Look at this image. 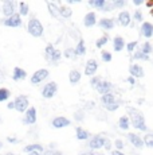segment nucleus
<instances>
[{
    "label": "nucleus",
    "mask_w": 153,
    "mask_h": 155,
    "mask_svg": "<svg viewBox=\"0 0 153 155\" xmlns=\"http://www.w3.org/2000/svg\"><path fill=\"white\" fill-rule=\"evenodd\" d=\"M128 113L132 119V126H133L136 130L138 131H144V132H146L148 131V126H146L145 123V119H144V115L141 112H138L137 109L134 108H128Z\"/></svg>",
    "instance_id": "f257e3e1"
},
{
    "label": "nucleus",
    "mask_w": 153,
    "mask_h": 155,
    "mask_svg": "<svg viewBox=\"0 0 153 155\" xmlns=\"http://www.w3.org/2000/svg\"><path fill=\"white\" fill-rule=\"evenodd\" d=\"M27 31L30 32L31 37H35V38H40L43 35V25L40 23V20L35 16H31L30 20H28V25H27Z\"/></svg>",
    "instance_id": "f03ea898"
},
{
    "label": "nucleus",
    "mask_w": 153,
    "mask_h": 155,
    "mask_svg": "<svg viewBox=\"0 0 153 155\" xmlns=\"http://www.w3.org/2000/svg\"><path fill=\"white\" fill-rule=\"evenodd\" d=\"M12 103H14V109H16L17 112H22V113H24L27 111L28 107H30V101H28V99L26 96H23V94L17 96Z\"/></svg>",
    "instance_id": "7ed1b4c3"
},
{
    "label": "nucleus",
    "mask_w": 153,
    "mask_h": 155,
    "mask_svg": "<svg viewBox=\"0 0 153 155\" xmlns=\"http://www.w3.org/2000/svg\"><path fill=\"white\" fill-rule=\"evenodd\" d=\"M58 92V84L54 81H50L42 88V97L45 99H52Z\"/></svg>",
    "instance_id": "20e7f679"
},
{
    "label": "nucleus",
    "mask_w": 153,
    "mask_h": 155,
    "mask_svg": "<svg viewBox=\"0 0 153 155\" xmlns=\"http://www.w3.org/2000/svg\"><path fill=\"white\" fill-rule=\"evenodd\" d=\"M2 23L5 26V27H14V28H16V27H20V26H22L23 20H22V16H20L17 12H15L14 15H11V16L5 18V19L3 20Z\"/></svg>",
    "instance_id": "39448f33"
},
{
    "label": "nucleus",
    "mask_w": 153,
    "mask_h": 155,
    "mask_svg": "<svg viewBox=\"0 0 153 155\" xmlns=\"http://www.w3.org/2000/svg\"><path fill=\"white\" fill-rule=\"evenodd\" d=\"M36 108L35 107H28L27 111L24 112V117H23V123L27 124V126H31V124L36 123Z\"/></svg>",
    "instance_id": "423d86ee"
},
{
    "label": "nucleus",
    "mask_w": 153,
    "mask_h": 155,
    "mask_svg": "<svg viewBox=\"0 0 153 155\" xmlns=\"http://www.w3.org/2000/svg\"><path fill=\"white\" fill-rule=\"evenodd\" d=\"M16 5L17 4H16L15 2H12V0H5V2L3 3V5H2V14L4 15L5 18L11 16V15L15 14Z\"/></svg>",
    "instance_id": "0eeeda50"
},
{
    "label": "nucleus",
    "mask_w": 153,
    "mask_h": 155,
    "mask_svg": "<svg viewBox=\"0 0 153 155\" xmlns=\"http://www.w3.org/2000/svg\"><path fill=\"white\" fill-rule=\"evenodd\" d=\"M48 70L47 69H39L36 71H34V74L31 76V84L36 85V84H40L42 81H45V80L48 77Z\"/></svg>",
    "instance_id": "6e6552de"
},
{
    "label": "nucleus",
    "mask_w": 153,
    "mask_h": 155,
    "mask_svg": "<svg viewBox=\"0 0 153 155\" xmlns=\"http://www.w3.org/2000/svg\"><path fill=\"white\" fill-rule=\"evenodd\" d=\"M70 124H71V121H70L67 117H64V116H57V117H54L52 119V121H51V126L54 128H57V130L69 127Z\"/></svg>",
    "instance_id": "1a4fd4ad"
},
{
    "label": "nucleus",
    "mask_w": 153,
    "mask_h": 155,
    "mask_svg": "<svg viewBox=\"0 0 153 155\" xmlns=\"http://www.w3.org/2000/svg\"><path fill=\"white\" fill-rule=\"evenodd\" d=\"M105 138L101 135H94L92 139L89 140V147L90 150H99V148L104 147Z\"/></svg>",
    "instance_id": "9d476101"
},
{
    "label": "nucleus",
    "mask_w": 153,
    "mask_h": 155,
    "mask_svg": "<svg viewBox=\"0 0 153 155\" xmlns=\"http://www.w3.org/2000/svg\"><path fill=\"white\" fill-rule=\"evenodd\" d=\"M97 70H98V62L95 61V59H89V61L86 62V65H85V76H94V74L97 73Z\"/></svg>",
    "instance_id": "9b49d317"
},
{
    "label": "nucleus",
    "mask_w": 153,
    "mask_h": 155,
    "mask_svg": "<svg viewBox=\"0 0 153 155\" xmlns=\"http://www.w3.org/2000/svg\"><path fill=\"white\" fill-rule=\"evenodd\" d=\"M129 73H130V77H133V78H141V77H144L145 71H144L141 65L132 64L130 66H129Z\"/></svg>",
    "instance_id": "f8f14e48"
},
{
    "label": "nucleus",
    "mask_w": 153,
    "mask_h": 155,
    "mask_svg": "<svg viewBox=\"0 0 153 155\" xmlns=\"http://www.w3.org/2000/svg\"><path fill=\"white\" fill-rule=\"evenodd\" d=\"M117 20H118L120 26H122V27H128V26H130L132 16L128 11H121V12L118 14V16H117Z\"/></svg>",
    "instance_id": "ddd939ff"
},
{
    "label": "nucleus",
    "mask_w": 153,
    "mask_h": 155,
    "mask_svg": "<svg viewBox=\"0 0 153 155\" xmlns=\"http://www.w3.org/2000/svg\"><path fill=\"white\" fill-rule=\"evenodd\" d=\"M140 31H141V35L142 37H145V38H152L153 37V26H152V23L151 22H142L141 23V28H140Z\"/></svg>",
    "instance_id": "4468645a"
},
{
    "label": "nucleus",
    "mask_w": 153,
    "mask_h": 155,
    "mask_svg": "<svg viewBox=\"0 0 153 155\" xmlns=\"http://www.w3.org/2000/svg\"><path fill=\"white\" fill-rule=\"evenodd\" d=\"M111 89H113V84L110 81H106V80H101L99 85L97 86V91L99 92L101 94H106V93H110Z\"/></svg>",
    "instance_id": "2eb2a0df"
},
{
    "label": "nucleus",
    "mask_w": 153,
    "mask_h": 155,
    "mask_svg": "<svg viewBox=\"0 0 153 155\" xmlns=\"http://www.w3.org/2000/svg\"><path fill=\"white\" fill-rule=\"evenodd\" d=\"M128 139L130 142L132 146H134L136 148H142L144 147V143H142V138L137 135V134H133V132H129L128 134Z\"/></svg>",
    "instance_id": "dca6fc26"
},
{
    "label": "nucleus",
    "mask_w": 153,
    "mask_h": 155,
    "mask_svg": "<svg viewBox=\"0 0 153 155\" xmlns=\"http://www.w3.org/2000/svg\"><path fill=\"white\" fill-rule=\"evenodd\" d=\"M97 22H98V20H97L95 12H87L83 18V26L85 27H93V26L97 25Z\"/></svg>",
    "instance_id": "f3484780"
},
{
    "label": "nucleus",
    "mask_w": 153,
    "mask_h": 155,
    "mask_svg": "<svg viewBox=\"0 0 153 155\" xmlns=\"http://www.w3.org/2000/svg\"><path fill=\"white\" fill-rule=\"evenodd\" d=\"M27 77V71L24 69L19 66H15L14 68V71H12V80L14 81H22V80H26Z\"/></svg>",
    "instance_id": "a211bd4d"
},
{
    "label": "nucleus",
    "mask_w": 153,
    "mask_h": 155,
    "mask_svg": "<svg viewBox=\"0 0 153 155\" xmlns=\"http://www.w3.org/2000/svg\"><path fill=\"white\" fill-rule=\"evenodd\" d=\"M99 25V27L102 30H105V31H110L111 28L114 27V20L110 19V18H102V19H99V22H97Z\"/></svg>",
    "instance_id": "6ab92c4d"
},
{
    "label": "nucleus",
    "mask_w": 153,
    "mask_h": 155,
    "mask_svg": "<svg viewBox=\"0 0 153 155\" xmlns=\"http://www.w3.org/2000/svg\"><path fill=\"white\" fill-rule=\"evenodd\" d=\"M125 39H123L122 37H120V35H117V37L113 38V49L114 51H122L123 49H125Z\"/></svg>",
    "instance_id": "aec40b11"
},
{
    "label": "nucleus",
    "mask_w": 153,
    "mask_h": 155,
    "mask_svg": "<svg viewBox=\"0 0 153 155\" xmlns=\"http://www.w3.org/2000/svg\"><path fill=\"white\" fill-rule=\"evenodd\" d=\"M81 73H79V70H76V69H71L70 70V73H69V81H70V84H73V85H75V84H78L79 81H81Z\"/></svg>",
    "instance_id": "412c9836"
},
{
    "label": "nucleus",
    "mask_w": 153,
    "mask_h": 155,
    "mask_svg": "<svg viewBox=\"0 0 153 155\" xmlns=\"http://www.w3.org/2000/svg\"><path fill=\"white\" fill-rule=\"evenodd\" d=\"M43 151V146L39 144V143H31V144L26 146L24 147V153H42Z\"/></svg>",
    "instance_id": "4be33fe9"
},
{
    "label": "nucleus",
    "mask_w": 153,
    "mask_h": 155,
    "mask_svg": "<svg viewBox=\"0 0 153 155\" xmlns=\"http://www.w3.org/2000/svg\"><path fill=\"white\" fill-rule=\"evenodd\" d=\"M74 53H75V55H85L86 54V45H85V41L82 39V38L78 41V43H76Z\"/></svg>",
    "instance_id": "5701e85b"
},
{
    "label": "nucleus",
    "mask_w": 153,
    "mask_h": 155,
    "mask_svg": "<svg viewBox=\"0 0 153 155\" xmlns=\"http://www.w3.org/2000/svg\"><path fill=\"white\" fill-rule=\"evenodd\" d=\"M118 126H120L121 130L128 131L129 127H130V119H129V116H126V115L121 116V117H120V120H118Z\"/></svg>",
    "instance_id": "b1692460"
},
{
    "label": "nucleus",
    "mask_w": 153,
    "mask_h": 155,
    "mask_svg": "<svg viewBox=\"0 0 153 155\" xmlns=\"http://www.w3.org/2000/svg\"><path fill=\"white\" fill-rule=\"evenodd\" d=\"M58 12H59L61 16L69 19V18H71V15H73V10L70 7H67V5H59V7H58Z\"/></svg>",
    "instance_id": "393cba45"
},
{
    "label": "nucleus",
    "mask_w": 153,
    "mask_h": 155,
    "mask_svg": "<svg viewBox=\"0 0 153 155\" xmlns=\"http://www.w3.org/2000/svg\"><path fill=\"white\" fill-rule=\"evenodd\" d=\"M75 136L78 140H86V139H89V132H87L86 130H83L82 127H76L75 130Z\"/></svg>",
    "instance_id": "a878e982"
},
{
    "label": "nucleus",
    "mask_w": 153,
    "mask_h": 155,
    "mask_svg": "<svg viewBox=\"0 0 153 155\" xmlns=\"http://www.w3.org/2000/svg\"><path fill=\"white\" fill-rule=\"evenodd\" d=\"M114 101H117V99L111 92L110 93H106V94H102V97H101V103L104 104L105 107L109 105V104H111V103H114Z\"/></svg>",
    "instance_id": "bb28decb"
},
{
    "label": "nucleus",
    "mask_w": 153,
    "mask_h": 155,
    "mask_svg": "<svg viewBox=\"0 0 153 155\" xmlns=\"http://www.w3.org/2000/svg\"><path fill=\"white\" fill-rule=\"evenodd\" d=\"M17 7H19V14L20 16H27L28 14H30V5L27 4V3L24 2H20L19 4H17Z\"/></svg>",
    "instance_id": "cd10ccee"
},
{
    "label": "nucleus",
    "mask_w": 153,
    "mask_h": 155,
    "mask_svg": "<svg viewBox=\"0 0 153 155\" xmlns=\"http://www.w3.org/2000/svg\"><path fill=\"white\" fill-rule=\"evenodd\" d=\"M55 47H54V45H47L46 46V49H45V57H46V59L47 61H50L51 62V59H52V57H54V54H55Z\"/></svg>",
    "instance_id": "c85d7f7f"
},
{
    "label": "nucleus",
    "mask_w": 153,
    "mask_h": 155,
    "mask_svg": "<svg viewBox=\"0 0 153 155\" xmlns=\"http://www.w3.org/2000/svg\"><path fill=\"white\" fill-rule=\"evenodd\" d=\"M47 8H48V12L52 18H58L59 16V12H58V5L57 3L52 2H47Z\"/></svg>",
    "instance_id": "c756f323"
},
{
    "label": "nucleus",
    "mask_w": 153,
    "mask_h": 155,
    "mask_svg": "<svg viewBox=\"0 0 153 155\" xmlns=\"http://www.w3.org/2000/svg\"><path fill=\"white\" fill-rule=\"evenodd\" d=\"M132 58H133V59H141V61H149V59H151V57L145 55L142 51H141V50H136V51H133Z\"/></svg>",
    "instance_id": "7c9ffc66"
},
{
    "label": "nucleus",
    "mask_w": 153,
    "mask_h": 155,
    "mask_svg": "<svg viewBox=\"0 0 153 155\" xmlns=\"http://www.w3.org/2000/svg\"><path fill=\"white\" fill-rule=\"evenodd\" d=\"M11 97V92L7 88H0V103H4Z\"/></svg>",
    "instance_id": "2f4dec72"
},
{
    "label": "nucleus",
    "mask_w": 153,
    "mask_h": 155,
    "mask_svg": "<svg viewBox=\"0 0 153 155\" xmlns=\"http://www.w3.org/2000/svg\"><path fill=\"white\" fill-rule=\"evenodd\" d=\"M142 143H144V146H146V147H149V148L153 147V135L151 132H148L142 138Z\"/></svg>",
    "instance_id": "473e14b6"
},
{
    "label": "nucleus",
    "mask_w": 153,
    "mask_h": 155,
    "mask_svg": "<svg viewBox=\"0 0 153 155\" xmlns=\"http://www.w3.org/2000/svg\"><path fill=\"white\" fill-rule=\"evenodd\" d=\"M105 3H106L105 0H90V2H89V5H92V7H94V8H97V10L101 11L102 8H104Z\"/></svg>",
    "instance_id": "72a5a7b5"
},
{
    "label": "nucleus",
    "mask_w": 153,
    "mask_h": 155,
    "mask_svg": "<svg viewBox=\"0 0 153 155\" xmlns=\"http://www.w3.org/2000/svg\"><path fill=\"white\" fill-rule=\"evenodd\" d=\"M140 50H141V51H142L145 55H151V53H152V43L149 42V41H146V42L142 43V46H141Z\"/></svg>",
    "instance_id": "f704fd0d"
},
{
    "label": "nucleus",
    "mask_w": 153,
    "mask_h": 155,
    "mask_svg": "<svg viewBox=\"0 0 153 155\" xmlns=\"http://www.w3.org/2000/svg\"><path fill=\"white\" fill-rule=\"evenodd\" d=\"M108 42H109V37H108V34H105V35H102L101 38H98V39H97V42H95V47L101 49V47H104Z\"/></svg>",
    "instance_id": "c9c22d12"
},
{
    "label": "nucleus",
    "mask_w": 153,
    "mask_h": 155,
    "mask_svg": "<svg viewBox=\"0 0 153 155\" xmlns=\"http://www.w3.org/2000/svg\"><path fill=\"white\" fill-rule=\"evenodd\" d=\"M62 55H63L64 58H67V59H71V58H74V57H75L74 49H73V47H67V49L64 50L63 53H62Z\"/></svg>",
    "instance_id": "e433bc0d"
},
{
    "label": "nucleus",
    "mask_w": 153,
    "mask_h": 155,
    "mask_svg": "<svg viewBox=\"0 0 153 155\" xmlns=\"http://www.w3.org/2000/svg\"><path fill=\"white\" fill-rule=\"evenodd\" d=\"M137 45H138L137 41H132V42H129V43H126V45H125V47H126V50H128L129 54H132V53H133L134 50H136Z\"/></svg>",
    "instance_id": "4c0bfd02"
},
{
    "label": "nucleus",
    "mask_w": 153,
    "mask_h": 155,
    "mask_svg": "<svg viewBox=\"0 0 153 155\" xmlns=\"http://www.w3.org/2000/svg\"><path fill=\"white\" fill-rule=\"evenodd\" d=\"M101 58L104 62H110L113 59V55L110 54V51H106V50H102L101 51Z\"/></svg>",
    "instance_id": "58836bf2"
},
{
    "label": "nucleus",
    "mask_w": 153,
    "mask_h": 155,
    "mask_svg": "<svg viewBox=\"0 0 153 155\" xmlns=\"http://www.w3.org/2000/svg\"><path fill=\"white\" fill-rule=\"evenodd\" d=\"M105 108H106V111H109V112H114V111H117V109L120 108V101H118V100L114 101V103H111V104H109V105H106Z\"/></svg>",
    "instance_id": "ea45409f"
},
{
    "label": "nucleus",
    "mask_w": 153,
    "mask_h": 155,
    "mask_svg": "<svg viewBox=\"0 0 153 155\" xmlns=\"http://www.w3.org/2000/svg\"><path fill=\"white\" fill-rule=\"evenodd\" d=\"M133 19L136 20V22L142 23V14H141V11H140V10H136V11H134V14H133Z\"/></svg>",
    "instance_id": "a19ab883"
},
{
    "label": "nucleus",
    "mask_w": 153,
    "mask_h": 155,
    "mask_svg": "<svg viewBox=\"0 0 153 155\" xmlns=\"http://www.w3.org/2000/svg\"><path fill=\"white\" fill-rule=\"evenodd\" d=\"M111 10H114V7H113V3H109L106 2L105 3V5H104V8H102V12H110Z\"/></svg>",
    "instance_id": "79ce46f5"
},
{
    "label": "nucleus",
    "mask_w": 153,
    "mask_h": 155,
    "mask_svg": "<svg viewBox=\"0 0 153 155\" xmlns=\"http://www.w3.org/2000/svg\"><path fill=\"white\" fill-rule=\"evenodd\" d=\"M125 4H126L125 0H114L113 2V7L114 8H122V7H125Z\"/></svg>",
    "instance_id": "37998d69"
},
{
    "label": "nucleus",
    "mask_w": 153,
    "mask_h": 155,
    "mask_svg": "<svg viewBox=\"0 0 153 155\" xmlns=\"http://www.w3.org/2000/svg\"><path fill=\"white\" fill-rule=\"evenodd\" d=\"M99 82H101V78H99V77H93V78L90 80V85H92L94 89H97V86L99 85Z\"/></svg>",
    "instance_id": "c03bdc74"
},
{
    "label": "nucleus",
    "mask_w": 153,
    "mask_h": 155,
    "mask_svg": "<svg viewBox=\"0 0 153 155\" xmlns=\"http://www.w3.org/2000/svg\"><path fill=\"white\" fill-rule=\"evenodd\" d=\"M74 117H75L76 121H82L83 120V117H85V115H83V112L82 111H78V112L74 113Z\"/></svg>",
    "instance_id": "a18cd8bd"
},
{
    "label": "nucleus",
    "mask_w": 153,
    "mask_h": 155,
    "mask_svg": "<svg viewBox=\"0 0 153 155\" xmlns=\"http://www.w3.org/2000/svg\"><path fill=\"white\" fill-rule=\"evenodd\" d=\"M114 144H116V150H118V151H121L123 148V142L121 140V139H116Z\"/></svg>",
    "instance_id": "49530a36"
},
{
    "label": "nucleus",
    "mask_w": 153,
    "mask_h": 155,
    "mask_svg": "<svg viewBox=\"0 0 153 155\" xmlns=\"http://www.w3.org/2000/svg\"><path fill=\"white\" fill-rule=\"evenodd\" d=\"M45 155H64V154L57 150H48V151H45Z\"/></svg>",
    "instance_id": "de8ad7c7"
},
{
    "label": "nucleus",
    "mask_w": 153,
    "mask_h": 155,
    "mask_svg": "<svg viewBox=\"0 0 153 155\" xmlns=\"http://www.w3.org/2000/svg\"><path fill=\"white\" fill-rule=\"evenodd\" d=\"M102 148H105L106 151H111V143L109 139H105V143H104V147Z\"/></svg>",
    "instance_id": "09e8293b"
},
{
    "label": "nucleus",
    "mask_w": 153,
    "mask_h": 155,
    "mask_svg": "<svg viewBox=\"0 0 153 155\" xmlns=\"http://www.w3.org/2000/svg\"><path fill=\"white\" fill-rule=\"evenodd\" d=\"M7 142H8V143H19V140H17L16 138H12V136H8V138H7Z\"/></svg>",
    "instance_id": "8fccbe9b"
},
{
    "label": "nucleus",
    "mask_w": 153,
    "mask_h": 155,
    "mask_svg": "<svg viewBox=\"0 0 153 155\" xmlns=\"http://www.w3.org/2000/svg\"><path fill=\"white\" fill-rule=\"evenodd\" d=\"M110 154H111V155H125V154L122 153V151H118V150H113Z\"/></svg>",
    "instance_id": "3c124183"
},
{
    "label": "nucleus",
    "mask_w": 153,
    "mask_h": 155,
    "mask_svg": "<svg viewBox=\"0 0 153 155\" xmlns=\"http://www.w3.org/2000/svg\"><path fill=\"white\" fill-rule=\"evenodd\" d=\"M128 82L130 85H134V84H136V80H134L133 77H128Z\"/></svg>",
    "instance_id": "603ef678"
},
{
    "label": "nucleus",
    "mask_w": 153,
    "mask_h": 155,
    "mask_svg": "<svg viewBox=\"0 0 153 155\" xmlns=\"http://www.w3.org/2000/svg\"><path fill=\"white\" fill-rule=\"evenodd\" d=\"M133 4L134 5H141L142 4V0H133Z\"/></svg>",
    "instance_id": "864d4df0"
},
{
    "label": "nucleus",
    "mask_w": 153,
    "mask_h": 155,
    "mask_svg": "<svg viewBox=\"0 0 153 155\" xmlns=\"http://www.w3.org/2000/svg\"><path fill=\"white\" fill-rule=\"evenodd\" d=\"M8 109H14V103H12V101H11V103H8Z\"/></svg>",
    "instance_id": "5fc2aeb1"
},
{
    "label": "nucleus",
    "mask_w": 153,
    "mask_h": 155,
    "mask_svg": "<svg viewBox=\"0 0 153 155\" xmlns=\"http://www.w3.org/2000/svg\"><path fill=\"white\" fill-rule=\"evenodd\" d=\"M82 155H97V154H94V153H92V151H86V153H83Z\"/></svg>",
    "instance_id": "6e6d98bb"
},
{
    "label": "nucleus",
    "mask_w": 153,
    "mask_h": 155,
    "mask_svg": "<svg viewBox=\"0 0 153 155\" xmlns=\"http://www.w3.org/2000/svg\"><path fill=\"white\" fill-rule=\"evenodd\" d=\"M3 78H4V76H3V71H2V70H0V82H2V81H3Z\"/></svg>",
    "instance_id": "4d7b16f0"
},
{
    "label": "nucleus",
    "mask_w": 153,
    "mask_h": 155,
    "mask_svg": "<svg viewBox=\"0 0 153 155\" xmlns=\"http://www.w3.org/2000/svg\"><path fill=\"white\" fill-rule=\"evenodd\" d=\"M28 155H42V154H39V153H30Z\"/></svg>",
    "instance_id": "13d9d810"
},
{
    "label": "nucleus",
    "mask_w": 153,
    "mask_h": 155,
    "mask_svg": "<svg viewBox=\"0 0 153 155\" xmlns=\"http://www.w3.org/2000/svg\"><path fill=\"white\" fill-rule=\"evenodd\" d=\"M2 146H3V144H2V142H0V148H2Z\"/></svg>",
    "instance_id": "bf43d9fd"
},
{
    "label": "nucleus",
    "mask_w": 153,
    "mask_h": 155,
    "mask_svg": "<svg viewBox=\"0 0 153 155\" xmlns=\"http://www.w3.org/2000/svg\"><path fill=\"white\" fill-rule=\"evenodd\" d=\"M5 155H14V154H11V153H10V154H5Z\"/></svg>",
    "instance_id": "052dcab7"
}]
</instances>
